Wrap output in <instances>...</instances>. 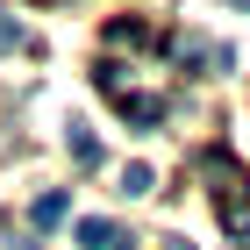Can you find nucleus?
<instances>
[{
  "label": "nucleus",
  "instance_id": "1",
  "mask_svg": "<svg viewBox=\"0 0 250 250\" xmlns=\"http://www.w3.org/2000/svg\"><path fill=\"white\" fill-rule=\"evenodd\" d=\"M72 236H79V250H122V229H115V222H100V214H86Z\"/></svg>",
  "mask_w": 250,
  "mask_h": 250
},
{
  "label": "nucleus",
  "instance_id": "6",
  "mask_svg": "<svg viewBox=\"0 0 250 250\" xmlns=\"http://www.w3.org/2000/svg\"><path fill=\"white\" fill-rule=\"evenodd\" d=\"M21 43H29V36H21V21H7V15H0V50H21Z\"/></svg>",
  "mask_w": 250,
  "mask_h": 250
},
{
  "label": "nucleus",
  "instance_id": "2",
  "mask_svg": "<svg viewBox=\"0 0 250 250\" xmlns=\"http://www.w3.org/2000/svg\"><path fill=\"white\" fill-rule=\"evenodd\" d=\"M122 115H129L136 129H157V122H165V100L157 93H122Z\"/></svg>",
  "mask_w": 250,
  "mask_h": 250
},
{
  "label": "nucleus",
  "instance_id": "5",
  "mask_svg": "<svg viewBox=\"0 0 250 250\" xmlns=\"http://www.w3.org/2000/svg\"><path fill=\"white\" fill-rule=\"evenodd\" d=\"M150 186H157L150 165H129V172H122V193H129V200H136V193H150Z\"/></svg>",
  "mask_w": 250,
  "mask_h": 250
},
{
  "label": "nucleus",
  "instance_id": "7",
  "mask_svg": "<svg viewBox=\"0 0 250 250\" xmlns=\"http://www.w3.org/2000/svg\"><path fill=\"white\" fill-rule=\"evenodd\" d=\"M179 250H186V243H179Z\"/></svg>",
  "mask_w": 250,
  "mask_h": 250
},
{
  "label": "nucleus",
  "instance_id": "4",
  "mask_svg": "<svg viewBox=\"0 0 250 250\" xmlns=\"http://www.w3.org/2000/svg\"><path fill=\"white\" fill-rule=\"evenodd\" d=\"M64 143H72V165H79V172H93V165H100V136H93V129H72Z\"/></svg>",
  "mask_w": 250,
  "mask_h": 250
},
{
  "label": "nucleus",
  "instance_id": "3",
  "mask_svg": "<svg viewBox=\"0 0 250 250\" xmlns=\"http://www.w3.org/2000/svg\"><path fill=\"white\" fill-rule=\"evenodd\" d=\"M64 214H72V200H64V193L50 186V193H36V208H29V222H36V229H58Z\"/></svg>",
  "mask_w": 250,
  "mask_h": 250
}]
</instances>
